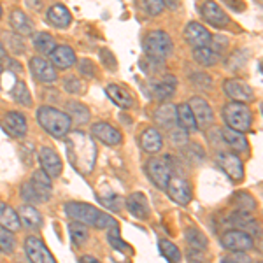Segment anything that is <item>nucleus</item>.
<instances>
[{
    "mask_svg": "<svg viewBox=\"0 0 263 263\" xmlns=\"http://www.w3.org/2000/svg\"><path fill=\"white\" fill-rule=\"evenodd\" d=\"M176 120H177V126L184 132H188V134H193V132L198 130L192 109H190V105L186 104V102L184 104L176 105Z\"/></svg>",
    "mask_w": 263,
    "mask_h": 263,
    "instance_id": "obj_27",
    "label": "nucleus"
},
{
    "mask_svg": "<svg viewBox=\"0 0 263 263\" xmlns=\"http://www.w3.org/2000/svg\"><path fill=\"white\" fill-rule=\"evenodd\" d=\"M6 58H7V51L4 48L2 41H0V60H6Z\"/></svg>",
    "mask_w": 263,
    "mask_h": 263,
    "instance_id": "obj_58",
    "label": "nucleus"
},
{
    "mask_svg": "<svg viewBox=\"0 0 263 263\" xmlns=\"http://www.w3.org/2000/svg\"><path fill=\"white\" fill-rule=\"evenodd\" d=\"M221 263H240V261L237 260V256H227V258H223Z\"/></svg>",
    "mask_w": 263,
    "mask_h": 263,
    "instance_id": "obj_59",
    "label": "nucleus"
},
{
    "mask_svg": "<svg viewBox=\"0 0 263 263\" xmlns=\"http://www.w3.org/2000/svg\"><path fill=\"white\" fill-rule=\"evenodd\" d=\"M48 23L51 27L58 28V30H63V28L70 27L72 23V16H70V11L67 9L65 6H62V4H54V6H51L48 9Z\"/></svg>",
    "mask_w": 263,
    "mask_h": 263,
    "instance_id": "obj_23",
    "label": "nucleus"
},
{
    "mask_svg": "<svg viewBox=\"0 0 263 263\" xmlns=\"http://www.w3.org/2000/svg\"><path fill=\"white\" fill-rule=\"evenodd\" d=\"M172 39L168 37L167 32L163 30H153L144 39V53L151 62H163L171 57L172 53Z\"/></svg>",
    "mask_w": 263,
    "mask_h": 263,
    "instance_id": "obj_3",
    "label": "nucleus"
},
{
    "mask_svg": "<svg viewBox=\"0 0 263 263\" xmlns=\"http://www.w3.org/2000/svg\"><path fill=\"white\" fill-rule=\"evenodd\" d=\"M6 62H7V65H9L12 70H18V72H21V65H20V63H16L14 60H7V58H6Z\"/></svg>",
    "mask_w": 263,
    "mask_h": 263,
    "instance_id": "obj_56",
    "label": "nucleus"
},
{
    "mask_svg": "<svg viewBox=\"0 0 263 263\" xmlns=\"http://www.w3.org/2000/svg\"><path fill=\"white\" fill-rule=\"evenodd\" d=\"M125 205L128 213L137 219H147L151 216V207L147 202V197L141 192L130 193L125 200Z\"/></svg>",
    "mask_w": 263,
    "mask_h": 263,
    "instance_id": "obj_19",
    "label": "nucleus"
},
{
    "mask_svg": "<svg viewBox=\"0 0 263 263\" xmlns=\"http://www.w3.org/2000/svg\"><path fill=\"white\" fill-rule=\"evenodd\" d=\"M79 72L81 76H86V78H95L97 70H95V65H93L91 60H81L79 62Z\"/></svg>",
    "mask_w": 263,
    "mask_h": 263,
    "instance_id": "obj_52",
    "label": "nucleus"
},
{
    "mask_svg": "<svg viewBox=\"0 0 263 263\" xmlns=\"http://www.w3.org/2000/svg\"><path fill=\"white\" fill-rule=\"evenodd\" d=\"M37 158H39V163H41V171H44L51 179L60 177L63 165L57 151L51 149L48 146H42L39 153H37Z\"/></svg>",
    "mask_w": 263,
    "mask_h": 263,
    "instance_id": "obj_14",
    "label": "nucleus"
},
{
    "mask_svg": "<svg viewBox=\"0 0 263 263\" xmlns=\"http://www.w3.org/2000/svg\"><path fill=\"white\" fill-rule=\"evenodd\" d=\"M18 218H20V223L23 224L25 228L28 230H39L42 227V216L39 211L35 209L30 203H25L18 209Z\"/></svg>",
    "mask_w": 263,
    "mask_h": 263,
    "instance_id": "obj_26",
    "label": "nucleus"
},
{
    "mask_svg": "<svg viewBox=\"0 0 263 263\" xmlns=\"http://www.w3.org/2000/svg\"><path fill=\"white\" fill-rule=\"evenodd\" d=\"M69 233H70V240L76 248H81L88 242L90 239V230H88L86 224L83 223H78V221H72L69 224Z\"/></svg>",
    "mask_w": 263,
    "mask_h": 263,
    "instance_id": "obj_34",
    "label": "nucleus"
},
{
    "mask_svg": "<svg viewBox=\"0 0 263 263\" xmlns=\"http://www.w3.org/2000/svg\"><path fill=\"white\" fill-rule=\"evenodd\" d=\"M100 60H102V65H104L105 69H109V70H116L118 69V60H116V57L112 54L111 49H107V48L102 49L100 51Z\"/></svg>",
    "mask_w": 263,
    "mask_h": 263,
    "instance_id": "obj_46",
    "label": "nucleus"
},
{
    "mask_svg": "<svg viewBox=\"0 0 263 263\" xmlns=\"http://www.w3.org/2000/svg\"><path fill=\"white\" fill-rule=\"evenodd\" d=\"M200 12H202V18L209 25H213L214 28H224L230 23V18L227 16V12H224L214 0H205Z\"/></svg>",
    "mask_w": 263,
    "mask_h": 263,
    "instance_id": "obj_17",
    "label": "nucleus"
},
{
    "mask_svg": "<svg viewBox=\"0 0 263 263\" xmlns=\"http://www.w3.org/2000/svg\"><path fill=\"white\" fill-rule=\"evenodd\" d=\"M146 174L151 179L155 186L160 190H165L168 179L172 176V160L168 155L162 156V158H149L146 163Z\"/></svg>",
    "mask_w": 263,
    "mask_h": 263,
    "instance_id": "obj_5",
    "label": "nucleus"
},
{
    "mask_svg": "<svg viewBox=\"0 0 263 263\" xmlns=\"http://www.w3.org/2000/svg\"><path fill=\"white\" fill-rule=\"evenodd\" d=\"M105 93H107V97L118 105V107L130 109L132 105H134V97H132L130 93L125 90V88L118 86V84H109Z\"/></svg>",
    "mask_w": 263,
    "mask_h": 263,
    "instance_id": "obj_30",
    "label": "nucleus"
},
{
    "mask_svg": "<svg viewBox=\"0 0 263 263\" xmlns=\"http://www.w3.org/2000/svg\"><path fill=\"white\" fill-rule=\"evenodd\" d=\"M25 253L32 263H57L54 256L39 237L30 235L25 239Z\"/></svg>",
    "mask_w": 263,
    "mask_h": 263,
    "instance_id": "obj_10",
    "label": "nucleus"
},
{
    "mask_svg": "<svg viewBox=\"0 0 263 263\" xmlns=\"http://www.w3.org/2000/svg\"><path fill=\"white\" fill-rule=\"evenodd\" d=\"M219 135H221L223 142L228 146V149H230L232 153H235V155H239V153H248L249 151L248 139H246V135L240 134V132H233L230 128H227V130H223Z\"/></svg>",
    "mask_w": 263,
    "mask_h": 263,
    "instance_id": "obj_25",
    "label": "nucleus"
},
{
    "mask_svg": "<svg viewBox=\"0 0 263 263\" xmlns=\"http://www.w3.org/2000/svg\"><path fill=\"white\" fill-rule=\"evenodd\" d=\"M155 120L158 123L162 128H167V130H172L174 126L177 125V120H176V105L172 104H163L158 107V111L155 114Z\"/></svg>",
    "mask_w": 263,
    "mask_h": 263,
    "instance_id": "obj_31",
    "label": "nucleus"
},
{
    "mask_svg": "<svg viewBox=\"0 0 263 263\" xmlns=\"http://www.w3.org/2000/svg\"><path fill=\"white\" fill-rule=\"evenodd\" d=\"M28 67H30L32 76L39 83L49 84V83H54L58 79L57 69L51 65L49 60H46V58H42V57H32L30 60H28Z\"/></svg>",
    "mask_w": 263,
    "mask_h": 263,
    "instance_id": "obj_13",
    "label": "nucleus"
},
{
    "mask_svg": "<svg viewBox=\"0 0 263 263\" xmlns=\"http://www.w3.org/2000/svg\"><path fill=\"white\" fill-rule=\"evenodd\" d=\"M65 214L69 216L72 221L83 223L86 227H95L99 221L102 211L97 209L91 203H84V202H67L65 203Z\"/></svg>",
    "mask_w": 263,
    "mask_h": 263,
    "instance_id": "obj_6",
    "label": "nucleus"
},
{
    "mask_svg": "<svg viewBox=\"0 0 263 263\" xmlns=\"http://www.w3.org/2000/svg\"><path fill=\"white\" fill-rule=\"evenodd\" d=\"M51 65L54 69H60V70H67L70 69L72 65L76 63V53L70 46L67 44H62V46H57L53 51H51Z\"/></svg>",
    "mask_w": 263,
    "mask_h": 263,
    "instance_id": "obj_21",
    "label": "nucleus"
},
{
    "mask_svg": "<svg viewBox=\"0 0 263 263\" xmlns=\"http://www.w3.org/2000/svg\"><path fill=\"white\" fill-rule=\"evenodd\" d=\"M14 248H16L14 233L0 227V251H4L6 254H9V253L14 251Z\"/></svg>",
    "mask_w": 263,
    "mask_h": 263,
    "instance_id": "obj_41",
    "label": "nucleus"
},
{
    "mask_svg": "<svg viewBox=\"0 0 263 263\" xmlns=\"http://www.w3.org/2000/svg\"><path fill=\"white\" fill-rule=\"evenodd\" d=\"M211 33L203 25L197 23V21H192V23L186 25L184 28V39L188 41V44L192 48H205V46L211 44Z\"/></svg>",
    "mask_w": 263,
    "mask_h": 263,
    "instance_id": "obj_18",
    "label": "nucleus"
},
{
    "mask_svg": "<svg viewBox=\"0 0 263 263\" xmlns=\"http://www.w3.org/2000/svg\"><path fill=\"white\" fill-rule=\"evenodd\" d=\"M184 239H186V242L190 244V248L198 249V251H205L207 246H209V240H207L205 233L200 232L198 228H195V227L186 228V230H184Z\"/></svg>",
    "mask_w": 263,
    "mask_h": 263,
    "instance_id": "obj_33",
    "label": "nucleus"
},
{
    "mask_svg": "<svg viewBox=\"0 0 263 263\" xmlns=\"http://www.w3.org/2000/svg\"><path fill=\"white\" fill-rule=\"evenodd\" d=\"M63 139H65V149L70 165L79 174L88 176L95 167L97 160V146L93 137L88 135L86 132L76 130L72 134L69 132Z\"/></svg>",
    "mask_w": 263,
    "mask_h": 263,
    "instance_id": "obj_1",
    "label": "nucleus"
},
{
    "mask_svg": "<svg viewBox=\"0 0 263 263\" xmlns=\"http://www.w3.org/2000/svg\"><path fill=\"white\" fill-rule=\"evenodd\" d=\"M188 105L192 109L198 128H207V126H211L214 123V111L205 99H202V97H192Z\"/></svg>",
    "mask_w": 263,
    "mask_h": 263,
    "instance_id": "obj_12",
    "label": "nucleus"
},
{
    "mask_svg": "<svg viewBox=\"0 0 263 263\" xmlns=\"http://www.w3.org/2000/svg\"><path fill=\"white\" fill-rule=\"evenodd\" d=\"M63 90L67 93H74V95H81L84 86L81 83V79L76 78V76H69V78L63 81Z\"/></svg>",
    "mask_w": 263,
    "mask_h": 263,
    "instance_id": "obj_45",
    "label": "nucleus"
},
{
    "mask_svg": "<svg viewBox=\"0 0 263 263\" xmlns=\"http://www.w3.org/2000/svg\"><path fill=\"white\" fill-rule=\"evenodd\" d=\"M2 126H4V130L14 139H23L28 132L27 120H25L23 114L18 111H9V112L4 114Z\"/></svg>",
    "mask_w": 263,
    "mask_h": 263,
    "instance_id": "obj_16",
    "label": "nucleus"
},
{
    "mask_svg": "<svg viewBox=\"0 0 263 263\" xmlns=\"http://www.w3.org/2000/svg\"><path fill=\"white\" fill-rule=\"evenodd\" d=\"M158 246H160V251H162V254L171 263H179L182 260V254L179 251V248H177V246L174 244V242H171V240L162 239L158 242Z\"/></svg>",
    "mask_w": 263,
    "mask_h": 263,
    "instance_id": "obj_37",
    "label": "nucleus"
},
{
    "mask_svg": "<svg viewBox=\"0 0 263 263\" xmlns=\"http://www.w3.org/2000/svg\"><path fill=\"white\" fill-rule=\"evenodd\" d=\"M91 135L95 139H99L100 142H104L105 146H120L123 142V135L118 128H114L111 123L105 121H99L91 125Z\"/></svg>",
    "mask_w": 263,
    "mask_h": 263,
    "instance_id": "obj_15",
    "label": "nucleus"
},
{
    "mask_svg": "<svg viewBox=\"0 0 263 263\" xmlns=\"http://www.w3.org/2000/svg\"><path fill=\"white\" fill-rule=\"evenodd\" d=\"M224 2L230 6V9H233L235 12H240L246 9V4L242 2V0H224Z\"/></svg>",
    "mask_w": 263,
    "mask_h": 263,
    "instance_id": "obj_54",
    "label": "nucleus"
},
{
    "mask_svg": "<svg viewBox=\"0 0 263 263\" xmlns=\"http://www.w3.org/2000/svg\"><path fill=\"white\" fill-rule=\"evenodd\" d=\"M21 197H23L25 202H28L30 205H35V203H42L41 198L37 197V193L33 192V188L30 184H28V181L25 182L23 186H21Z\"/></svg>",
    "mask_w": 263,
    "mask_h": 263,
    "instance_id": "obj_47",
    "label": "nucleus"
},
{
    "mask_svg": "<svg viewBox=\"0 0 263 263\" xmlns=\"http://www.w3.org/2000/svg\"><path fill=\"white\" fill-rule=\"evenodd\" d=\"M11 27H12V30H14V33H18L21 37L32 35V32H33V23L21 9H14L11 12Z\"/></svg>",
    "mask_w": 263,
    "mask_h": 263,
    "instance_id": "obj_28",
    "label": "nucleus"
},
{
    "mask_svg": "<svg viewBox=\"0 0 263 263\" xmlns=\"http://www.w3.org/2000/svg\"><path fill=\"white\" fill-rule=\"evenodd\" d=\"M0 16H2V7H0Z\"/></svg>",
    "mask_w": 263,
    "mask_h": 263,
    "instance_id": "obj_61",
    "label": "nucleus"
},
{
    "mask_svg": "<svg viewBox=\"0 0 263 263\" xmlns=\"http://www.w3.org/2000/svg\"><path fill=\"white\" fill-rule=\"evenodd\" d=\"M218 165L233 182H240L244 179V163L239 155L232 151H219L218 153Z\"/></svg>",
    "mask_w": 263,
    "mask_h": 263,
    "instance_id": "obj_8",
    "label": "nucleus"
},
{
    "mask_svg": "<svg viewBox=\"0 0 263 263\" xmlns=\"http://www.w3.org/2000/svg\"><path fill=\"white\" fill-rule=\"evenodd\" d=\"M233 202L239 207V211H244V213H253L256 209V200L248 192H239L235 195V198H233Z\"/></svg>",
    "mask_w": 263,
    "mask_h": 263,
    "instance_id": "obj_40",
    "label": "nucleus"
},
{
    "mask_svg": "<svg viewBox=\"0 0 263 263\" xmlns=\"http://www.w3.org/2000/svg\"><path fill=\"white\" fill-rule=\"evenodd\" d=\"M211 44H213V51L216 54H219L221 57V53L224 49L228 48V39L227 37H223V35H214V37H211Z\"/></svg>",
    "mask_w": 263,
    "mask_h": 263,
    "instance_id": "obj_50",
    "label": "nucleus"
},
{
    "mask_svg": "<svg viewBox=\"0 0 263 263\" xmlns=\"http://www.w3.org/2000/svg\"><path fill=\"white\" fill-rule=\"evenodd\" d=\"M67 116L70 118V121H74L76 125H86L90 121V109L81 102H69L67 104Z\"/></svg>",
    "mask_w": 263,
    "mask_h": 263,
    "instance_id": "obj_32",
    "label": "nucleus"
},
{
    "mask_svg": "<svg viewBox=\"0 0 263 263\" xmlns=\"http://www.w3.org/2000/svg\"><path fill=\"white\" fill-rule=\"evenodd\" d=\"M81 263H102V261L97 260L95 256H83L81 258Z\"/></svg>",
    "mask_w": 263,
    "mask_h": 263,
    "instance_id": "obj_57",
    "label": "nucleus"
},
{
    "mask_svg": "<svg viewBox=\"0 0 263 263\" xmlns=\"http://www.w3.org/2000/svg\"><path fill=\"white\" fill-rule=\"evenodd\" d=\"M0 78H2V65H0ZM0 88H2V86H0Z\"/></svg>",
    "mask_w": 263,
    "mask_h": 263,
    "instance_id": "obj_60",
    "label": "nucleus"
},
{
    "mask_svg": "<svg viewBox=\"0 0 263 263\" xmlns=\"http://www.w3.org/2000/svg\"><path fill=\"white\" fill-rule=\"evenodd\" d=\"M193 58H195V62L198 63V65H202V67H214L216 63L219 62V54H216L213 49L211 48H195L193 49Z\"/></svg>",
    "mask_w": 263,
    "mask_h": 263,
    "instance_id": "obj_35",
    "label": "nucleus"
},
{
    "mask_svg": "<svg viewBox=\"0 0 263 263\" xmlns=\"http://www.w3.org/2000/svg\"><path fill=\"white\" fill-rule=\"evenodd\" d=\"M28 184L33 188V192L37 193V197L41 198V202H48L51 197V192H53V186H51V177L46 174L44 171H35L32 174Z\"/></svg>",
    "mask_w": 263,
    "mask_h": 263,
    "instance_id": "obj_22",
    "label": "nucleus"
},
{
    "mask_svg": "<svg viewBox=\"0 0 263 263\" xmlns=\"http://www.w3.org/2000/svg\"><path fill=\"white\" fill-rule=\"evenodd\" d=\"M171 141L174 146L184 147L188 144V132H184L182 128H172L171 130Z\"/></svg>",
    "mask_w": 263,
    "mask_h": 263,
    "instance_id": "obj_48",
    "label": "nucleus"
},
{
    "mask_svg": "<svg viewBox=\"0 0 263 263\" xmlns=\"http://www.w3.org/2000/svg\"><path fill=\"white\" fill-rule=\"evenodd\" d=\"M221 244L223 248L230 249V251L244 253L253 249L254 239L251 233H248L246 230H227L221 235Z\"/></svg>",
    "mask_w": 263,
    "mask_h": 263,
    "instance_id": "obj_9",
    "label": "nucleus"
},
{
    "mask_svg": "<svg viewBox=\"0 0 263 263\" xmlns=\"http://www.w3.org/2000/svg\"><path fill=\"white\" fill-rule=\"evenodd\" d=\"M223 120L227 128L244 134L251 128L253 112L242 102H230L223 107Z\"/></svg>",
    "mask_w": 263,
    "mask_h": 263,
    "instance_id": "obj_4",
    "label": "nucleus"
},
{
    "mask_svg": "<svg viewBox=\"0 0 263 263\" xmlns=\"http://www.w3.org/2000/svg\"><path fill=\"white\" fill-rule=\"evenodd\" d=\"M165 190L168 192V197L179 205H188L193 198V188L190 181H186L181 174H172Z\"/></svg>",
    "mask_w": 263,
    "mask_h": 263,
    "instance_id": "obj_7",
    "label": "nucleus"
},
{
    "mask_svg": "<svg viewBox=\"0 0 263 263\" xmlns=\"http://www.w3.org/2000/svg\"><path fill=\"white\" fill-rule=\"evenodd\" d=\"M33 48L41 54H51V51L57 48V41L46 32H39L33 35Z\"/></svg>",
    "mask_w": 263,
    "mask_h": 263,
    "instance_id": "obj_36",
    "label": "nucleus"
},
{
    "mask_svg": "<svg viewBox=\"0 0 263 263\" xmlns=\"http://www.w3.org/2000/svg\"><path fill=\"white\" fill-rule=\"evenodd\" d=\"M188 260H190V263H202V261H203L202 251H198V249H190Z\"/></svg>",
    "mask_w": 263,
    "mask_h": 263,
    "instance_id": "obj_53",
    "label": "nucleus"
},
{
    "mask_svg": "<svg viewBox=\"0 0 263 263\" xmlns=\"http://www.w3.org/2000/svg\"><path fill=\"white\" fill-rule=\"evenodd\" d=\"M205 160V151L198 144H186L184 146V162L192 165H200Z\"/></svg>",
    "mask_w": 263,
    "mask_h": 263,
    "instance_id": "obj_38",
    "label": "nucleus"
},
{
    "mask_svg": "<svg viewBox=\"0 0 263 263\" xmlns=\"http://www.w3.org/2000/svg\"><path fill=\"white\" fill-rule=\"evenodd\" d=\"M12 99L18 102V104L25 105V107L32 105V95H30V91H28L27 84L23 81L14 83V88H12Z\"/></svg>",
    "mask_w": 263,
    "mask_h": 263,
    "instance_id": "obj_39",
    "label": "nucleus"
},
{
    "mask_svg": "<svg viewBox=\"0 0 263 263\" xmlns=\"http://www.w3.org/2000/svg\"><path fill=\"white\" fill-rule=\"evenodd\" d=\"M107 240H109V244H111L114 249H118V251H130V246L121 239V235H120V230H118V227L109 228Z\"/></svg>",
    "mask_w": 263,
    "mask_h": 263,
    "instance_id": "obj_43",
    "label": "nucleus"
},
{
    "mask_svg": "<svg viewBox=\"0 0 263 263\" xmlns=\"http://www.w3.org/2000/svg\"><path fill=\"white\" fill-rule=\"evenodd\" d=\"M102 203H104L105 207H109L111 211H121V207H123V198L121 197H118V195H112V197H109V198H102Z\"/></svg>",
    "mask_w": 263,
    "mask_h": 263,
    "instance_id": "obj_51",
    "label": "nucleus"
},
{
    "mask_svg": "<svg viewBox=\"0 0 263 263\" xmlns=\"http://www.w3.org/2000/svg\"><path fill=\"white\" fill-rule=\"evenodd\" d=\"M141 147L149 155H156L163 149V135L158 128H146L141 135Z\"/></svg>",
    "mask_w": 263,
    "mask_h": 263,
    "instance_id": "obj_24",
    "label": "nucleus"
},
{
    "mask_svg": "<svg viewBox=\"0 0 263 263\" xmlns=\"http://www.w3.org/2000/svg\"><path fill=\"white\" fill-rule=\"evenodd\" d=\"M163 6L168 7V9H177V6H179V0H163Z\"/></svg>",
    "mask_w": 263,
    "mask_h": 263,
    "instance_id": "obj_55",
    "label": "nucleus"
},
{
    "mask_svg": "<svg viewBox=\"0 0 263 263\" xmlns=\"http://www.w3.org/2000/svg\"><path fill=\"white\" fill-rule=\"evenodd\" d=\"M4 48H9L12 53L21 54L25 51L23 37L18 35V33H9V35H6V46H4Z\"/></svg>",
    "mask_w": 263,
    "mask_h": 263,
    "instance_id": "obj_44",
    "label": "nucleus"
},
{
    "mask_svg": "<svg viewBox=\"0 0 263 263\" xmlns=\"http://www.w3.org/2000/svg\"><path fill=\"white\" fill-rule=\"evenodd\" d=\"M223 90L224 95L228 99H232V102H242V104H246V102H251L254 99L253 88L246 81H242V79H227L223 83Z\"/></svg>",
    "mask_w": 263,
    "mask_h": 263,
    "instance_id": "obj_11",
    "label": "nucleus"
},
{
    "mask_svg": "<svg viewBox=\"0 0 263 263\" xmlns=\"http://www.w3.org/2000/svg\"><path fill=\"white\" fill-rule=\"evenodd\" d=\"M151 88V93L156 100H168L174 97L176 93V88H177V79L174 78L171 74H165L163 78L156 79L149 84Z\"/></svg>",
    "mask_w": 263,
    "mask_h": 263,
    "instance_id": "obj_20",
    "label": "nucleus"
},
{
    "mask_svg": "<svg viewBox=\"0 0 263 263\" xmlns=\"http://www.w3.org/2000/svg\"><path fill=\"white\" fill-rule=\"evenodd\" d=\"M144 6H146V11L149 12L151 16L162 14L163 9H165L163 0H144Z\"/></svg>",
    "mask_w": 263,
    "mask_h": 263,
    "instance_id": "obj_49",
    "label": "nucleus"
},
{
    "mask_svg": "<svg viewBox=\"0 0 263 263\" xmlns=\"http://www.w3.org/2000/svg\"><path fill=\"white\" fill-rule=\"evenodd\" d=\"M258 263H261V261H258Z\"/></svg>",
    "mask_w": 263,
    "mask_h": 263,
    "instance_id": "obj_62",
    "label": "nucleus"
},
{
    "mask_svg": "<svg viewBox=\"0 0 263 263\" xmlns=\"http://www.w3.org/2000/svg\"><path fill=\"white\" fill-rule=\"evenodd\" d=\"M37 121L42 126V130H46V134H49L54 139H63L70 132L72 121L67 116V112L54 109L51 105H42L37 111Z\"/></svg>",
    "mask_w": 263,
    "mask_h": 263,
    "instance_id": "obj_2",
    "label": "nucleus"
},
{
    "mask_svg": "<svg viewBox=\"0 0 263 263\" xmlns=\"http://www.w3.org/2000/svg\"><path fill=\"white\" fill-rule=\"evenodd\" d=\"M0 227L12 232V233L18 232L21 228L18 213H16L11 205H7L6 202H0Z\"/></svg>",
    "mask_w": 263,
    "mask_h": 263,
    "instance_id": "obj_29",
    "label": "nucleus"
},
{
    "mask_svg": "<svg viewBox=\"0 0 263 263\" xmlns=\"http://www.w3.org/2000/svg\"><path fill=\"white\" fill-rule=\"evenodd\" d=\"M192 83L203 91H211L214 86L213 78L209 74H205V72H195V74H192Z\"/></svg>",
    "mask_w": 263,
    "mask_h": 263,
    "instance_id": "obj_42",
    "label": "nucleus"
}]
</instances>
